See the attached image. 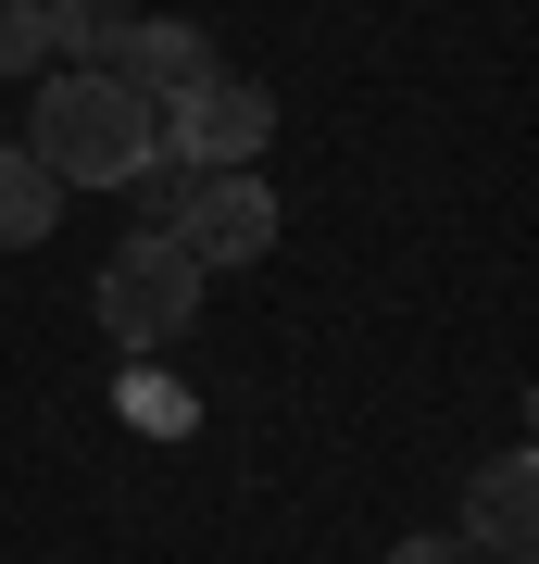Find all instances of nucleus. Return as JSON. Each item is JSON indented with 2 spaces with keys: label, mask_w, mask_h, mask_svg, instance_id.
<instances>
[{
  "label": "nucleus",
  "mask_w": 539,
  "mask_h": 564,
  "mask_svg": "<svg viewBox=\"0 0 539 564\" xmlns=\"http://www.w3.org/2000/svg\"><path fill=\"white\" fill-rule=\"evenodd\" d=\"M63 226V188H51V163L39 151H0V251H39Z\"/></svg>",
  "instance_id": "obj_7"
},
{
  "label": "nucleus",
  "mask_w": 539,
  "mask_h": 564,
  "mask_svg": "<svg viewBox=\"0 0 539 564\" xmlns=\"http://www.w3.org/2000/svg\"><path fill=\"white\" fill-rule=\"evenodd\" d=\"M63 63V13L51 0H0V76H51Z\"/></svg>",
  "instance_id": "obj_8"
},
{
  "label": "nucleus",
  "mask_w": 539,
  "mask_h": 564,
  "mask_svg": "<svg viewBox=\"0 0 539 564\" xmlns=\"http://www.w3.org/2000/svg\"><path fill=\"white\" fill-rule=\"evenodd\" d=\"M51 13H76V0H51Z\"/></svg>",
  "instance_id": "obj_11"
},
{
  "label": "nucleus",
  "mask_w": 539,
  "mask_h": 564,
  "mask_svg": "<svg viewBox=\"0 0 539 564\" xmlns=\"http://www.w3.org/2000/svg\"><path fill=\"white\" fill-rule=\"evenodd\" d=\"M527 514H539V464L527 452H489L464 477V540H489L502 564H527Z\"/></svg>",
  "instance_id": "obj_6"
},
{
  "label": "nucleus",
  "mask_w": 539,
  "mask_h": 564,
  "mask_svg": "<svg viewBox=\"0 0 539 564\" xmlns=\"http://www.w3.org/2000/svg\"><path fill=\"white\" fill-rule=\"evenodd\" d=\"M126 414H139V426H188V389H163V377H126Z\"/></svg>",
  "instance_id": "obj_9"
},
{
  "label": "nucleus",
  "mask_w": 539,
  "mask_h": 564,
  "mask_svg": "<svg viewBox=\"0 0 539 564\" xmlns=\"http://www.w3.org/2000/svg\"><path fill=\"white\" fill-rule=\"evenodd\" d=\"M188 314H201V263L163 239V226H139L114 263H100V326H114L126 351H163V339H188Z\"/></svg>",
  "instance_id": "obj_3"
},
{
  "label": "nucleus",
  "mask_w": 539,
  "mask_h": 564,
  "mask_svg": "<svg viewBox=\"0 0 539 564\" xmlns=\"http://www.w3.org/2000/svg\"><path fill=\"white\" fill-rule=\"evenodd\" d=\"M163 176V163H151ZM163 239H176L201 276H226V263H263L277 251V188H263V163H214V176H163Z\"/></svg>",
  "instance_id": "obj_2"
},
{
  "label": "nucleus",
  "mask_w": 539,
  "mask_h": 564,
  "mask_svg": "<svg viewBox=\"0 0 539 564\" xmlns=\"http://www.w3.org/2000/svg\"><path fill=\"white\" fill-rule=\"evenodd\" d=\"M88 76H114V88H126L139 113H163V101H188V88L214 76V39H201V25H176V13H163V25L114 13V39L88 51Z\"/></svg>",
  "instance_id": "obj_5"
},
{
  "label": "nucleus",
  "mask_w": 539,
  "mask_h": 564,
  "mask_svg": "<svg viewBox=\"0 0 539 564\" xmlns=\"http://www.w3.org/2000/svg\"><path fill=\"white\" fill-rule=\"evenodd\" d=\"M25 151L51 163V188H63V202H76V188H139V176H151V113L126 101L114 76H88V63H51Z\"/></svg>",
  "instance_id": "obj_1"
},
{
  "label": "nucleus",
  "mask_w": 539,
  "mask_h": 564,
  "mask_svg": "<svg viewBox=\"0 0 539 564\" xmlns=\"http://www.w3.org/2000/svg\"><path fill=\"white\" fill-rule=\"evenodd\" d=\"M389 564H489V552H477V540H464V527H427V540H401Z\"/></svg>",
  "instance_id": "obj_10"
},
{
  "label": "nucleus",
  "mask_w": 539,
  "mask_h": 564,
  "mask_svg": "<svg viewBox=\"0 0 539 564\" xmlns=\"http://www.w3.org/2000/svg\"><path fill=\"white\" fill-rule=\"evenodd\" d=\"M263 139H277V88H251V76H201L188 101H163L151 113V151L163 163H188V176H214V163H263Z\"/></svg>",
  "instance_id": "obj_4"
}]
</instances>
